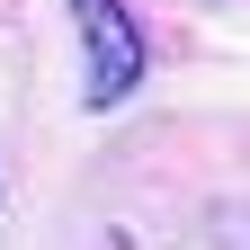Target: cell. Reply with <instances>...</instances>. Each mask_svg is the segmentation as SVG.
<instances>
[{
    "label": "cell",
    "instance_id": "6da1fadb",
    "mask_svg": "<svg viewBox=\"0 0 250 250\" xmlns=\"http://www.w3.org/2000/svg\"><path fill=\"white\" fill-rule=\"evenodd\" d=\"M81 45H89V107H116L125 89L143 81V36L125 18V0H72Z\"/></svg>",
    "mask_w": 250,
    "mask_h": 250
},
{
    "label": "cell",
    "instance_id": "7a4b0ae2",
    "mask_svg": "<svg viewBox=\"0 0 250 250\" xmlns=\"http://www.w3.org/2000/svg\"><path fill=\"white\" fill-rule=\"evenodd\" d=\"M214 241H224V250H250V214H224V224H214Z\"/></svg>",
    "mask_w": 250,
    "mask_h": 250
}]
</instances>
